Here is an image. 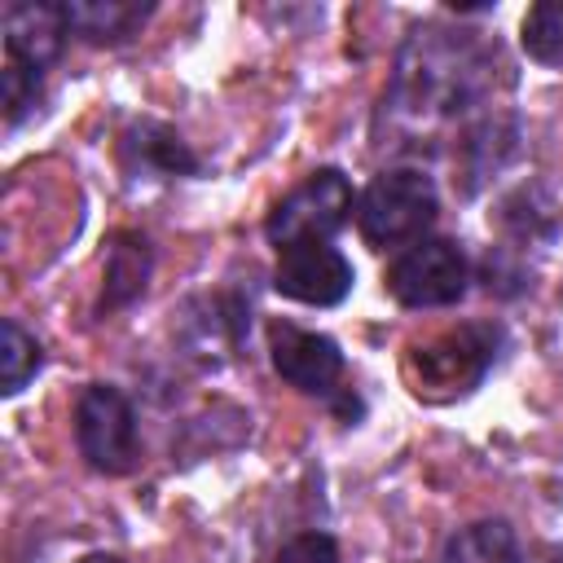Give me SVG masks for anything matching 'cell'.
Here are the masks:
<instances>
[{"label":"cell","instance_id":"9a60e30c","mask_svg":"<svg viewBox=\"0 0 563 563\" xmlns=\"http://www.w3.org/2000/svg\"><path fill=\"white\" fill-rule=\"evenodd\" d=\"M40 79L35 70H22L13 62H4V123L13 128L31 106H35V92H40Z\"/></svg>","mask_w":563,"mask_h":563},{"label":"cell","instance_id":"30bf717a","mask_svg":"<svg viewBox=\"0 0 563 563\" xmlns=\"http://www.w3.org/2000/svg\"><path fill=\"white\" fill-rule=\"evenodd\" d=\"M154 4L141 0H66V26L75 35H84L88 44H123L141 31V22L150 18Z\"/></svg>","mask_w":563,"mask_h":563},{"label":"cell","instance_id":"5b68a950","mask_svg":"<svg viewBox=\"0 0 563 563\" xmlns=\"http://www.w3.org/2000/svg\"><path fill=\"white\" fill-rule=\"evenodd\" d=\"M466 255L449 238H422L413 242L391 268H387V290L405 308H444L466 295Z\"/></svg>","mask_w":563,"mask_h":563},{"label":"cell","instance_id":"7a4b0ae2","mask_svg":"<svg viewBox=\"0 0 563 563\" xmlns=\"http://www.w3.org/2000/svg\"><path fill=\"white\" fill-rule=\"evenodd\" d=\"M493 343L497 339L484 325H462V330H444L427 343H413L405 356V378H409L413 396L453 400V396L471 391L493 365Z\"/></svg>","mask_w":563,"mask_h":563},{"label":"cell","instance_id":"8992f818","mask_svg":"<svg viewBox=\"0 0 563 563\" xmlns=\"http://www.w3.org/2000/svg\"><path fill=\"white\" fill-rule=\"evenodd\" d=\"M273 286L295 299V303H312V308H330L352 290V264L343 260V251H334L330 242H308V246H290L277 260Z\"/></svg>","mask_w":563,"mask_h":563},{"label":"cell","instance_id":"2e32d148","mask_svg":"<svg viewBox=\"0 0 563 563\" xmlns=\"http://www.w3.org/2000/svg\"><path fill=\"white\" fill-rule=\"evenodd\" d=\"M277 563H339V545L325 532H299L295 541L282 545Z\"/></svg>","mask_w":563,"mask_h":563},{"label":"cell","instance_id":"4fadbf2b","mask_svg":"<svg viewBox=\"0 0 563 563\" xmlns=\"http://www.w3.org/2000/svg\"><path fill=\"white\" fill-rule=\"evenodd\" d=\"M519 44L541 66H563V0H541L523 13Z\"/></svg>","mask_w":563,"mask_h":563},{"label":"cell","instance_id":"277c9868","mask_svg":"<svg viewBox=\"0 0 563 563\" xmlns=\"http://www.w3.org/2000/svg\"><path fill=\"white\" fill-rule=\"evenodd\" d=\"M75 440L92 471L123 475L136 462V413L119 387L92 383L75 405Z\"/></svg>","mask_w":563,"mask_h":563},{"label":"cell","instance_id":"ba28073f","mask_svg":"<svg viewBox=\"0 0 563 563\" xmlns=\"http://www.w3.org/2000/svg\"><path fill=\"white\" fill-rule=\"evenodd\" d=\"M66 35L70 26H66L62 4H44V0L4 4V62L44 75V66L57 62Z\"/></svg>","mask_w":563,"mask_h":563},{"label":"cell","instance_id":"7c38bea8","mask_svg":"<svg viewBox=\"0 0 563 563\" xmlns=\"http://www.w3.org/2000/svg\"><path fill=\"white\" fill-rule=\"evenodd\" d=\"M515 559H519L515 532L501 519H484V523L453 532L440 554V563H515Z\"/></svg>","mask_w":563,"mask_h":563},{"label":"cell","instance_id":"5bb4252c","mask_svg":"<svg viewBox=\"0 0 563 563\" xmlns=\"http://www.w3.org/2000/svg\"><path fill=\"white\" fill-rule=\"evenodd\" d=\"M40 365H44V352H40L35 334H26L18 321H4L0 325V383H4V391L18 396L35 378Z\"/></svg>","mask_w":563,"mask_h":563},{"label":"cell","instance_id":"3957f363","mask_svg":"<svg viewBox=\"0 0 563 563\" xmlns=\"http://www.w3.org/2000/svg\"><path fill=\"white\" fill-rule=\"evenodd\" d=\"M352 216V185L343 172L321 167L308 180H299L273 211H268V242L277 251L308 246V242H330Z\"/></svg>","mask_w":563,"mask_h":563},{"label":"cell","instance_id":"8fae6325","mask_svg":"<svg viewBox=\"0 0 563 563\" xmlns=\"http://www.w3.org/2000/svg\"><path fill=\"white\" fill-rule=\"evenodd\" d=\"M150 282V246L136 233H119L110 246V264H106V308H123L128 299H136Z\"/></svg>","mask_w":563,"mask_h":563},{"label":"cell","instance_id":"6da1fadb","mask_svg":"<svg viewBox=\"0 0 563 563\" xmlns=\"http://www.w3.org/2000/svg\"><path fill=\"white\" fill-rule=\"evenodd\" d=\"M440 216V198L431 176L400 167V172H383L365 185L361 202H356V224L361 238L378 251L387 246H413L422 242V233L435 224Z\"/></svg>","mask_w":563,"mask_h":563},{"label":"cell","instance_id":"e0dca14e","mask_svg":"<svg viewBox=\"0 0 563 563\" xmlns=\"http://www.w3.org/2000/svg\"><path fill=\"white\" fill-rule=\"evenodd\" d=\"M515 563H563V550L559 545H528Z\"/></svg>","mask_w":563,"mask_h":563},{"label":"cell","instance_id":"52a82bcc","mask_svg":"<svg viewBox=\"0 0 563 563\" xmlns=\"http://www.w3.org/2000/svg\"><path fill=\"white\" fill-rule=\"evenodd\" d=\"M268 352H273V369L299 387V391H312V396H325L334 391L339 374H343V352L334 339L325 334H312V330H299L290 321H273L268 325Z\"/></svg>","mask_w":563,"mask_h":563},{"label":"cell","instance_id":"ac0fdd59","mask_svg":"<svg viewBox=\"0 0 563 563\" xmlns=\"http://www.w3.org/2000/svg\"><path fill=\"white\" fill-rule=\"evenodd\" d=\"M79 563H119V559H114V554H84Z\"/></svg>","mask_w":563,"mask_h":563},{"label":"cell","instance_id":"9c48e42d","mask_svg":"<svg viewBox=\"0 0 563 563\" xmlns=\"http://www.w3.org/2000/svg\"><path fill=\"white\" fill-rule=\"evenodd\" d=\"M119 154L132 176H185L198 167L189 145L167 123H132L119 141Z\"/></svg>","mask_w":563,"mask_h":563}]
</instances>
